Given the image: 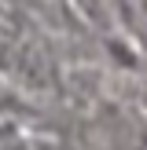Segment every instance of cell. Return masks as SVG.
<instances>
[{"instance_id": "cell-1", "label": "cell", "mask_w": 147, "mask_h": 150, "mask_svg": "<svg viewBox=\"0 0 147 150\" xmlns=\"http://www.w3.org/2000/svg\"><path fill=\"white\" fill-rule=\"evenodd\" d=\"M0 66L7 73H15L19 81H26V84H44L48 81V66H44L41 51L29 48L15 29H4V26H0Z\"/></svg>"}, {"instance_id": "cell-2", "label": "cell", "mask_w": 147, "mask_h": 150, "mask_svg": "<svg viewBox=\"0 0 147 150\" xmlns=\"http://www.w3.org/2000/svg\"><path fill=\"white\" fill-rule=\"evenodd\" d=\"M136 150H147V136H140V139H136Z\"/></svg>"}]
</instances>
